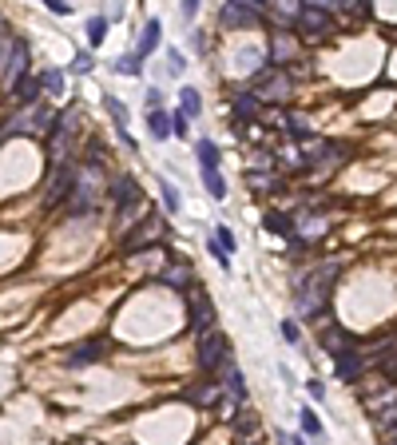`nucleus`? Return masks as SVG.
Masks as SVG:
<instances>
[{"mask_svg": "<svg viewBox=\"0 0 397 445\" xmlns=\"http://www.w3.org/2000/svg\"><path fill=\"white\" fill-rule=\"evenodd\" d=\"M147 127H151V136H155V139L175 136V132H171V115H167V111H151V115H147Z\"/></svg>", "mask_w": 397, "mask_h": 445, "instance_id": "5701e85b", "label": "nucleus"}, {"mask_svg": "<svg viewBox=\"0 0 397 445\" xmlns=\"http://www.w3.org/2000/svg\"><path fill=\"white\" fill-rule=\"evenodd\" d=\"M219 378H223V390L231 394V402H247V378H243V370H238V366H235L231 358L223 362Z\"/></svg>", "mask_w": 397, "mask_h": 445, "instance_id": "9b49d317", "label": "nucleus"}, {"mask_svg": "<svg viewBox=\"0 0 397 445\" xmlns=\"http://www.w3.org/2000/svg\"><path fill=\"white\" fill-rule=\"evenodd\" d=\"M40 87H48L52 96H64V76L60 72H44L40 76Z\"/></svg>", "mask_w": 397, "mask_h": 445, "instance_id": "cd10ccee", "label": "nucleus"}, {"mask_svg": "<svg viewBox=\"0 0 397 445\" xmlns=\"http://www.w3.org/2000/svg\"><path fill=\"white\" fill-rule=\"evenodd\" d=\"M334 278H338V262H326V267L310 271L302 283H298L294 306H298L302 318H318V314L330 306V286H334Z\"/></svg>", "mask_w": 397, "mask_h": 445, "instance_id": "f257e3e1", "label": "nucleus"}, {"mask_svg": "<svg viewBox=\"0 0 397 445\" xmlns=\"http://www.w3.org/2000/svg\"><path fill=\"white\" fill-rule=\"evenodd\" d=\"M318 342H322V350L330 354V358H338L342 350H354V338H349L342 326H326V330L318 334Z\"/></svg>", "mask_w": 397, "mask_h": 445, "instance_id": "4468645a", "label": "nucleus"}, {"mask_svg": "<svg viewBox=\"0 0 397 445\" xmlns=\"http://www.w3.org/2000/svg\"><path fill=\"white\" fill-rule=\"evenodd\" d=\"M254 115H259V96H235V127L238 124H250V120H254Z\"/></svg>", "mask_w": 397, "mask_h": 445, "instance_id": "6ab92c4d", "label": "nucleus"}, {"mask_svg": "<svg viewBox=\"0 0 397 445\" xmlns=\"http://www.w3.org/2000/svg\"><path fill=\"white\" fill-rule=\"evenodd\" d=\"M179 99H183V115H198V111H203V99H198L195 87H183V92H179Z\"/></svg>", "mask_w": 397, "mask_h": 445, "instance_id": "393cba45", "label": "nucleus"}, {"mask_svg": "<svg viewBox=\"0 0 397 445\" xmlns=\"http://www.w3.org/2000/svg\"><path fill=\"white\" fill-rule=\"evenodd\" d=\"M298 418H302V430L310 433V437H322V421H318V414H314V409H302Z\"/></svg>", "mask_w": 397, "mask_h": 445, "instance_id": "bb28decb", "label": "nucleus"}, {"mask_svg": "<svg viewBox=\"0 0 397 445\" xmlns=\"http://www.w3.org/2000/svg\"><path fill=\"white\" fill-rule=\"evenodd\" d=\"M103 358V342H84V346H75L72 354H68V366L72 370H80V366H92V362Z\"/></svg>", "mask_w": 397, "mask_h": 445, "instance_id": "dca6fc26", "label": "nucleus"}, {"mask_svg": "<svg viewBox=\"0 0 397 445\" xmlns=\"http://www.w3.org/2000/svg\"><path fill=\"white\" fill-rule=\"evenodd\" d=\"M72 72H92V52H75V60H72Z\"/></svg>", "mask_w": 397, "mask_h": 445, "instance_id": "f704fd0d", "label": "nucleus"}, {"mask_svg": "<svg viewBox=\"0 0 397 445\" xmlns=\"http://www.w3.org/2000/svg\"><path fill=\"white\" fill-rule=\"evenodd\" d=\"M394 445H397V442H394Z\"/></svg>", "mask_w": 397, "mask_h": 445, "instance_id": "c03bdc74", "label": "nucleus"}, {"mask_svg": "<svg viewBox=\"0 0 397 445\" xmlns=\"http://www.w3.org/2000/svg\"><path fill=\"white\" fill-rule=\"evenodd\" d=\"M361 370H366V362H361L358 350H342V354L334 358V378L338 382H354Z\"/></svg>", "mask_w": 397, "mask_h": 445, "instance_id": "f8f14e48", "label": "nucleus"}, {"mask_svg": "<svg viewBox=\"0 0 397 445\" xmlns=\"http://www.w3.org/2000/svg\"><path fill=\"white\" fill-rule=\"evenodd\" d=\"M75 108H64L48 127V151H52V167H64L68 163V143H72V127H75Z\"/></svg>", "mask_w": 397, "mask_h": 445, "instance_id": "f03ea898", "label": "nucleus"}, {"mask_svg": "<svg viewBox=\"0 0 397 445\" xmlns=\"http://www.w3.org/2000/svg\"><path fill=\"white\" fill-rule=\"evenodd\" d=\"M282 338L290 342V346H298V342H302V330H298V322H294V318H286V322H282Z\"/></svg>", "mask_w": 397, "mask_h": 445, "instance_id": "7c9ffc66", "label": "nucleus"}, {"mask_svg": "<svg viewBox=\"0 0 397 445\" xmlns=\"http://www.w3.org/2000/svg\"><path fill=\"white\" fill-rule=\"evenodd\" d=\"M159 283L175 286V290H191V267H187V262H167L159 271Z\"/></svg>", "mask_w": 397, "mask_h": 445, "instance_id": "2eb2a0df", "label": "nucleus"}, {"mask_svg": "<svg viewBox=\"0 0 397 445\" xmlns=\"http://www.w3.org/2000/svg\"><path fill=\"white\" fill-rule=\"evenodd\" d=\"M219 390H223V386L207 382V390H187V397H191L195 406H215V402H219Z\"/></svg>", "mask_w": 397, "mask_h": 445, "instance_id": "b1692460", "label": "nucleus"}, {"mask_svg": "<svg viewBox=\"0 0 397 445\" xmlns=\"http://www.w3.org/2000/svg\"><path fill=\"white\" fill-rule=\"evenodd\" d=\"M183 64H187V60H183V52H175V48L167 52V72H171V76L183 72Z\"/></svg>", "mask_w": 397, "mask_h": 445, "instance_id": "c9c22d12", "label": "nucleus"}, {"mask_svg": "<svg viewBox=\"0 0 397 445\" xmlns=\"http://www.w3.org/2000/svg\"><path fill=\"white\" fill-rule=\"evenodd\" d=\"M48 8L56 16H68V13H72V4H68V0H48Z\"/></svg>", "mask_w": 397, "mask_h": 445, "instance_id": "ea45409f", "label": "nucleus"}, {"mask_svg": "<svg viewBox=\"0 0 397 445\" xmlns=\"http://www.w3.org/2000/svg\"><path fill=\"white\" fill-rule=\"evenodd\" d=\"M266 231H274V235H294V219L290 215H282V211H266Z\"/></svg>", "mask_w": 397, "mask_h": 445, "instance_id": "aec40b11", "label": "nucleus"}, {"mask_svg": "<svg viewBox=\"0 0 397 445\" xmlns=\"http://www.w3.org/2000/svg\"><path fill=\"white\" fill-rule=\"evenodd\" d=\"M28 76V44L20 36H13V52H8V64H4V84H20Z\"/></svg>", "mask_w": 397, "mask_h": 445, "instance_id": "1a4fd4ad", "label": "nucleus"}, {"mask_svg": "<svg viewBox=\"0 0 397 445\" xmlns=\"http://www.w3.org/2000/svg\"><path fill=\"white\" fill-rule=\"evenodd\" d=\"M254 87H259L262 99H274V104L290 99V80H286V76L278 72L274 64H270V72H266V76H259V80H254Z\"/></svg>", "mask_w": 397, "mask_h": 445, "instance_id": "6e6552de", "label": "nucleus"}, {"mask_svg": "<svg viewBox=\"0 0 397 445\" xmlns=\"http://www.w3.org/2000/svg\"><path fill=\"white\" fill-rule=\"evenodd\" d=\"M306 390H310V397H318V402L326 397V386L322 382H306Z\"/></svg>", "mask_w": 397, "mask_h": 445, "instance_id": "a19ab883", "label": "nucleus"}, {"mask_svg": "<svg viewBox=\"0 0 397 445\" xmlns=\"http://www.w3.org/2000/svg\"><path fill=\"white\" fill-rule=\"evenodd\" d=\"M75 175H80V171H72L68 163H64V167H52V179H48V187H44V207L56 211V207H64V203L72 199Z\"/></svg>", "mask_w": 397, "mask_h": 445, "instance_id": "39448f33", "label": "nucleus"}, {"mask_svg": "<svg viewBox=\"0 0 397 445\" xmlns=\"http://www.w3.org/2000/svg\"><path fill=\"white\" fill-rule=\"evenodd\" d=\"M163 231H167V227H163V219H155V215H151L147 222H139V231H131V235L124 239V250L151 247V243H159V239H163Z\"/></svg>", "mask_w": 397, "mask_h": 445, "instance_id": "9d476101", "label": "nucleus"}, {"mask_svg": "<svg viewBox=\"0 0 397 445\" xmlns=\"http://www.w3.org/2000/svg\"><path fill=\"white\" fill-rule=\"evenodd\" d=\"M215 243H219V247H223L226 255H231V250L238 247V243H235V235H231V227H219V231H215Z\"/></svg>", "mask_w": 397, "mask_h": 445, "instance_id": "c756f323", "label": "nucleus"}, {"mask_svg": "<svg viewBox=\"0 0 397 445\" xmlns=\"http://www.w3.org/2000/svg\"><path fill=\"white\" fill-rule=\"evenodd\" d=\"M382 374L389 378V382H397V350H394V354H389L385 362H382Z\"/></svg>", "mask_w": 397, "mask_h": 445, "instance_id": "e433bc0d", "label": "nucleus"}, {"mask_svg": "<svg viewBox=\"0 0 397 445\" xmlns=\"http://www.w3.org/2000/svg\"><path fill=\"white\" fill-rule=\"evenodd\" d=\"M294 28L298 32H306V36H322L334 28V13H330V4L326 0H314L306 8H298L294 13Z\"/></svg>", "mask_w": 397, "mask_h": 445, "instance_id": "20e7f679", "label": "nucleus"}, {"mask_svg": "<svg viewBox=\"0 0 397 445\" xmlns=\"http://www.w3.org/2000/svg\"><path fill=\"white\" fill-rule=\"evenodd\" d=\"M191 326H195L198 334L215 330V306H211V298L191 295Z\"/></svg>", "mask_w": 397, "mask_h": 445, "instance_id": "ddd939ff", "label": "nucleus"}, {"mask_svg": "<svg viewBox=\"0 0 397 445\" xmlns=\"http://www.w3.org/2000/svg\"><path fill=\"white\" fill-rule=\"evenodd\" d=\"M223 20L231 28H254L262 20V4L259 0H231L223 4Z\"/></svg>", "mask_w": 397, "mask_h": 445, "instance_id": "423d86ee", "label": "nucleus"}, {"mask_svg": "<svg viewBox=\"0 0 397 445\" xmlns=\"http://www.w3.org/2000/svg\"><path fill=\"white\" fill-rule=\"evenodd\" d=\"M159 32H163L159 20H147V28H143V36H139V44H136V56H139V60H147L151 52L159 48Z\"/></svg>", "mask_w": 397, "mask_h": 445, "instance_id": "f3484780", "label": "nucleus"}, {"mask_svg": "<svg viewBox=\"0 0 397 445\" xmlns=\"http://www.w3.org/2000/svg\"><path fill=\"white\" fill-rule=\"evenodd\" d=\"M171 132H175V136H187V115H183V111H175V115H171Z\"/></svg>", "mask_w": 397, "mask_h": 445, "instance_id": "4c0bfd02", "label": "nucleus"}, {"mask_svg": "<svg viewBox=\"0 0 397 445\" xmlns=\"http://www.w3.org/2000/svg\"><path fill=\"white\" fill-rule=\"evenodd\" d=\"M139 64H143V60H139L136 52H131V56H124V60L115 64V68H120V72H124V76H139Z\"/></svg>", "mask_w": 397, "mask_h": 445, "instance_id": "473e14b6", "label": "nucleus"}, {"mask_svg": "<svg viewBox=\"0 0 397 445\" xmlns=\"http://www.w3.org/2000/svg\"><path fill=\"white\" fill-rule=\"evenodd\" d=\"M159 191H163V203H167V211H179L183 203H179V191H175L171 183H159Z\"/></svg>", "mask_w": 397, "mask_h": 445, "instance_id": "2f4dec72", "label": "nucleus"}, {"mask_svg": "<svg viewBox=\"0 0 397 445\" xmlns=\"http://www.w3.org/2000/svg\"><path fill=\"white\" fill-rule=\"evenodd\" d=\"M247 445H254V442H247Z\"/></svg>", "mask_w": 397, "mask_h": 445, "instance_id": "37998d69", "label": "nucleus"}, {"mask_svg": "<svg viewBox=\"0 0 397 445\" xmlns=\"http://www.w3.org/2000/svg\"><path fill=\"white\" fill-rule=\"evenodd\" d=\"M103 32H108V16H92V20H87V40H92V44H103Z\"/></svg>", "mask_w": 397, "mask_h": 445, "instance_id": "a878e982", "label": "nucleus"}, {"mask_svg": "<svg viewBox=\"0 0 397 445\" xmlns=\"http://www.w3.org/2000/svg\"><path fill=\"white\" fill-rule=\"evenodd\" d=\"M235 430L243 433V437H254V433H259V418H254V414H243V421H235Z\"/></svg>", "mask_w": 397, "mask_h": 445, "instance_id": "c85d7f7f", "label": "nucleus"}, {"mask_svg": "<svg viewBox=\"0 0 397 445\" xmlns=\"http://www.w3.org/2000/svg\"><path fill=\"white\" fill-rule=\"evenodd\" d=\"M278 442H282V445H306V442H302V437H286V433H282V437H278Z\"/></svg>", "mask_w": 397, "mask_h": 445, "instance_id": "79ce46f5", "label": "nucleus"}, {"mask_svg": "<svg viewBox=\"0 0 397 445\" xmlns=\"http://www.w3.org/2000/svg\"><path fill=\"white\" fill-rule=\"evenodd\" d=\"M112 203H115V211L143 207V199H139V183L131 179V175H115V179H112Z\"/></svg>", "mask_w": 397, "mask_h": 445, "instance_id": "0eeeda50", "label": "nucleus"}, {"mask_svg": "<svg viewBox=\"0 0 397 445\" xmlns=\"http://www.w3.org/2000/svg\"><path fill=\"white\" fill-rule=\"evenodd\" d=\"M203 187L211 191V199H226V183L219 175V167H203Z\"/></svg>", "mask_w": 397, "mask_h": 445, "instance_id": "4be33fe9", "label": "nucleus"}, {"mask_svg": "<svg viewBox=\"0 0 397 445\" xmlns=\"http://www.w3.org/2000/svg\"><path fill=\"white\" fill-rule=\"evenodd\" d=\"M250 187H254V191H278V179H266V175H250Z\"/></svg>", "mask_w": 397, "mask_h": 445, "instance_id": "72a5a7b5", "label": "nucleus"}, {"mask_svg": "<svg viewBox=\"0 0 397 445\" xmlns=\"http://www.w3.org/2000/svg\"><path fill=\"white\" fill-rule=\"evenodd\" d=\"M103 108H108V111L115 115V127H120V139H124L127 148H136V139L127 136V111H124V104H120L115 96H103Z\"/></svg>", "mask_w": 397, "mask_h": 445, "instance_id": "a211bd4d", "label": "nucleus"}, {"mask_svg": "<svg viewBox=\"0 0 397 445\" xmlns=\"http://www.w3.org/2000/svg\"><path fill=\"white\" fill-rule=\"evenodd\" d=\"M226 358H231V346H226L223 330L198 334V366H203V370H207V374H219Z\"/></svg>", "mask_w": 397, "mask_h": 445, "instance_id": "7ed1b4c3", "label": "nucleus"}, {"mask_svg": "<svg viewBox=\"0 0 397 445\" xmlns=\"http://www.w3.org/2000/svg\"><path fill=\"white\" fill-rule=\"evenodd\" d=\"M290 52H294V44H290V40H278V44H274V60H286Z\"/></svg>", "mask_w": 397, "mask_h": 445, "instance_id": "58836bf2", "label": "nucleus"}, {"mask_svg": "<svg viewBox=\"0 0 397 445\" xmlns=\"http://www.w3.org/2000/svg\"><path fill=\"white\" fill-rule=\"evenodd\" d=\"M13 92H16V104H20V108H28V104L36 99V92H40V80H36V76H24Z\"/></svg>", "mask_w": 397, "mask_h": 445, "instance_id": "412c9836", "label": "nucleus"}]
</instances>
